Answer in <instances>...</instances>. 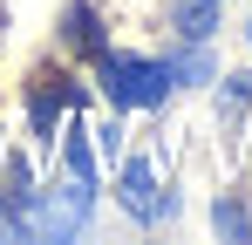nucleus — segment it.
<instances>
[{
    "mask_svg": "<svg viewBox=\"0 0 252 245\" xmlns=\"http://www.w3.org/2000/svg\"><path fill=\"white\" fill-rule=\"evenodd\" d=\"M89 198L95 184L68 177L55 191H14V232H34V239H75L89 225Z\"/></svg>",
    "mask_w": 252,
    "mask_h": 245,
    "instance_id": "nucleus-1",
    "label": "nucleus"
},
{
    "mask_svg": "<svg viewBox=\"0 0 252 245\" xmlns=\"http://www.w3.org/2000/svg\"><path fill=\"white\" fill-rule=\"evenodd\" d=\"M218 7H225V0H177V28H184L191 41H205L211 21H218Z\"/></svg>",
    "mask_w": 252,
    "mask_h": 245,
    "instance_id": "nucleus-4",
    "label": "nucleus"
},
{
    "mask_svg": "<svg viewBox=\"0 0 252 245\" xmlns=\"http://www.w3.org/2000/svg\"><path fill=\"white\" fill-rule=\"evenodd\" d=\"M0 232H14V225H7V218H0Z\"/></svg>",
    "mask_w": 252,
    "mask_h": 245,
    "instance_id": "nucleus-7",
    "label": "nucleus"
},
{
    "mask_svg": "<svg viewBox=\"0 0 252 245\" xmlns=\"http://www.w3.org/2000/svg\"><path fill=\"white\" fill-rule=\"evenodd\" d=\"M68 177L95 184V150H89V129H75V136H68Z\"/></svg>",
    "mask_w": 252,
    "mask_h": 245,
    "instance_id": "nucleus-5",
    "label": "nucleus"
},
{
    "mask_svg": "<svg viewBox=\"0 0 252 245\" xmlns=\"http://www.w3.org/2000/svg\"><path fill=\"white\" fill-rule=\"evenodd\" d=\"M68 41H75V48H102V28H95V14H89V7L68 14Z\"/></svg>",
    "mask_w": 252,
    "mask_h": 245,
    "instance_id": "nucleus-6",
    "label": "nucleus"
},
{
    "mask_svg": "<svg viewBox=\"0 0 252 245\" xmlns=\"http://www.w3.org/2000/svg\"><path fill=\"white\" fill-rule=\"evenodd\" d=\"M246 34H252V28H246Z\"/></svg>",
    "mask_w": 252,
    "mask_h": 245,
    "instance_id": "nucleus-8",
    "label": "nucleus"
},
{
    "mask_svg": "<svg viewBox=\"0 0 252 245\" xmlns=\"http://www.w3.org/2000/svg\"><path fill=\"white\" fill-rule=\"evenodd\" d=\"M123 204L136 211V218H157V211H164V198H157V177H150V163H129V170H123Z\"/></svg>",
    "mask_w": 252,
    "mask_h": 245,
    "instance_id": "nucleus-3",
    "label": "nucleus"
},
{
    "mask_svg": "<svg viewBox=\"0 0 252 245\" xmlns=\"http://www.w3.org/2000/svg\"><path fill=\"white\" fill-rule=\"evenodd\" d=\"M102 89L123 109H157L170 95V61H143V55H102Z\"/></svg>",
    "mask_w": 252,
    "mask_h": 245,
    "instance_id": "nucleus-2",
    "label": "nucleus"
}]
</instances>
